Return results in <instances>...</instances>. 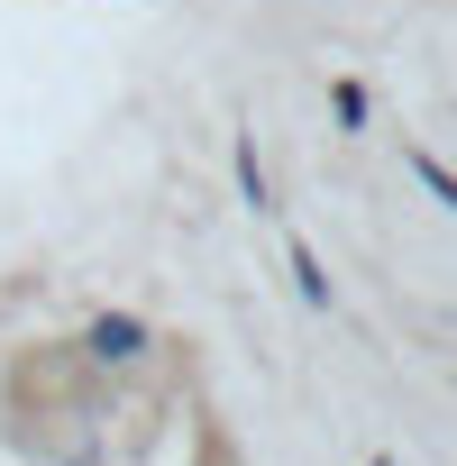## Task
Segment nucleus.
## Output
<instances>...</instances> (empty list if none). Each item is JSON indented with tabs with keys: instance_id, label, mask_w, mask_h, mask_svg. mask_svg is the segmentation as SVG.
<instances>
[{
	"instance_id": "f257e3e1",
	"label": "nucleus",
	"mask_w": 457,
	"mask_h": 466,
	"mask_svg": "<svg viewBox=\"0 0 457 466\" xmlns=\"http://www.w3.org/2000/svg\"><path fill=\"white\" fill-rule=\"evenodd\" d=\"M137 339H147L137 320H92V357H110V366H128V357H137Z\"/></svg>"
},
{
	"instance_id": "f03ea898",
	"label": "nucleus",
	"mask_w": 457,
	"mask_h": 466,
	"mask_svg": "<svg viewBox=\"0 0 457 466\" xmlns=\"http://www.w3.org/2000/svg\"><path fill=\"white\" fill-rule=\"evenodd\" d=\"M411 174H421V183H430V192H439V201H448V210H457V174H448V165H439V156H421V147H411Z\"/></svg>"
},
{
	"instance_id": "7ed1b4c3",
	"label": "nucleus",
	"mask_w": 457,
	"mask_h": 466,
	"mask_svg": "<svg viewBox=\"0 0 457 466\" xmlns=\"http://www.w3.org/2000/svg\"><path fill=\"white\" fill-rule=\"evenodd\" d=\"M293 284H302V302H330V284H320V266H311L302 238H293Z\"/></svg>"
}]
</instances>
